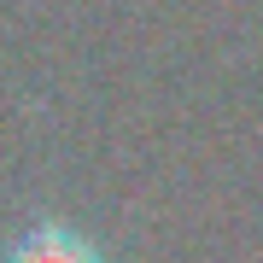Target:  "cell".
I'll return each mask as SVG.
<instances>
[{
	"instance_id": "obj_1",
	"label": "cell",
	"mask_w": 263,
	"mask_h": 263,
	"mask_svg": "<svg viewBox=\"0 0 263 263\" xmlns=\"http://www.w3.org/2000/svg\"><path fill=\"white\" fill-rule=\"evenodd\" d=\"M6 263H105V257H100V246L88 234H76L70 222H35V228H24V234L12 240Z\"/></svg>"
}]
</instances>
